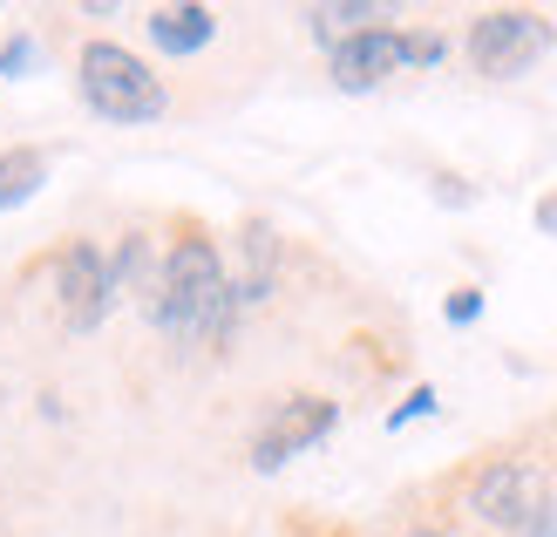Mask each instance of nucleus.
<instances>
[{
  "mask_svg": "<svg viewBox=\"0 0 557 537\" xmlns=\"http://www.w3.org/2000/svg\"><path fill=\"white\" fill-rule=\"evenodd\" d=\"M150 327L177 347H225L238 327V300H232V272L225 252H218L205 232H184L171 252H163L157 293H150Z\"/></svg>",
  "mask_w": 557,
  "mask_h": 537,
  "instance_id": "1",
  "label": "nucleus"
},
{
  "mask_svg": "<svg viewBox=\"0 0 557 537\" xmlns=\"http://www.w3.org/2000/svg\"><path fill=\"white\" fill-rule=\"evenodd\" d=\"M75 89H82V102H89L102 123H123V130L163 123V109H171L163 75L123 41H89L82 48L75 54Z\"/></svg>",
  "mask_w": 557,
  "mask_h": 537,
  "instance_id": "2",
  "label": "nucleus"
},
{
  "mask_svg": "<svg viewBox=\"0 0 557 537\" xmlns=\"http://www.w3.org/2000/svg\"><path fill=\"white\" fill-rule=\"evenodd\" d=\"M442 54H449L442 35H414V27L381 21V27H360V35L333 41L326 48V75H333V89L368 96V89H381V82L401 75V69H435Z\"/></svg>",
  "mask_w": 557,
  "mask_h": 537,
  "instance_id": "3",
  "label": "nucleus"
},
{
  "mask_svg": "<svg viewBox=\"0 0 557 537\" xmlns=\"http://www.w3.org/2000/svg\"><path fill=\"white\" fill-rule=\"evenodd\" d=\"M469 69L490 75V82H517L523 69H537L550 54V21L531 8H490L469 21Z\"/></svg>",
  "mask_w": 557,
  "mask_h": 537,
  "instance_id": "4",
  "label": "nucleus"
},
{
  "mask_svg": "<svg viewBox=\"0 0 557 537\" xmlns=\"http://www.w3.org/2000/svg\"><path fill=\"white\" fill-rule=\"evenodd\" d=\"M48 279H54V306H62V327L69 333H96L116 306V279H109V252L89 245V239H69L62 252L48 259Z\"/></svg>",
  "mask_w": 557,
  "mask_h": 537,
  "instance_id": "5",
  "label": "nucleus"
},
{
  "mask_svg": "<svg viewBox=\"0 0 557 537\" xmlns=\"http://www.w3.org/2000/svg\"><path fill=\"white\" fill-rule=\"evenodd\" d=\"M333 422H341V402H333V394H286V402H272V415L252 436V469L259 476L286 469L293 456H306V449H320L333 436Z\"/></svg>",
  "mask_w": 557,
  "mask_h": 537,
  "instance_id": "6",
  "label": "nucleus"
},
{
  "mask_svg": "<svg viewBox=\"0 0 557 537\" xmlns=\"http://www.w3.org/2000/svg\"><path fill=\"white\" fill-rule=\"evenodd\" d=\"M544 503H550V484H544V463H531V456H496L469 484V517L490 530H517Z\"/></svg>",
  "mask_w": 557,
  "mask_h": 537,
  "instance_id": "7",
  "label": "nucleus"
},
{
  "mask_svg": "<svg viewBox=\"0 0 557 537\" xmlns=\"http://www.w3.org/2000/svg\"><path fill=\"white\" fill-rule=\"evenodd\" d=\"M272 279H278V239H272L265 218H252V224H245V266H238V279H232L238 314H252L259 300H272Z\"/></svg>",
  "mask_w": 557,
  "mask_h": 537,
  "instance_id": "8",
  "label": "nucleus"
},
{
  "mask_svg": "<svg viewBox=\"0 0 557 537\" xmlns=\"http://www.w3.org/2000/svg\"><path fill=\"white\" fill-rule=\"evenodd\" d=\"M211 35H218L211 8H150V41L163 54H198V48H211Z\"/></svg>",
  "mask_w": 557,
  "mask_h": 537,
  "instance_id": "9",
  "label": "nucleus"
},
{
  "mask_svg": "<svg viewBox=\"0 0 557 537\" xmlns=\"http://www.w3.org/2000/svg\"><path fill=\"white\" fill-rule=\"evenodd\" d=\"M157 272H163V259L150 252V239H144V232H123V245L109 252V279H116V300H123V293H136V300L150 306Z\"/></svg>",
  "mask_w": 557,
  "mask_h": 537,
  "instance_id": "10",
  "label": "nucleus"
},
{
  "mask_svg": "<svg viewBox=\"0 0 557 537\" xmlns=\"http://www.w3.org/2000/svg\"><path fill=\"white\" fill-rule=\"evenodd\" d=\"M48 184V150H35V144H14V150H0V211H14V205H27Z\"/></svg>",
  "mask_w": 557,
  "mask_h": 537,
  "instance_id": "11",
  "label": "nucleus"
},
{
  "mask_svg": "<svg viewBox=\"0 0 557 537\" xmlns=\"http://www.w3.org/2000/svg\"><path fill=\"white\" fill-rule=\"evenodd\" d=\"M381 21H387V8H374V0H326V8H306V27H313L326 48L360 35V27H381Z\"/></svg>",
  "mask_w": 557,
  "mask_h": 537,
  "instance_id": "12",
  "label": "nucleus"
},
{
  "mask_svg": "<svg viewBox=\"0 0 557 537\" xmlns=\"http://www.w3.org/2000/svg\"><path fill=\"white\" fill-rule=\"evenodd\" d=\"M442 320H449V327H476L483 320V286H456L449 300H442Z\"/></svg>",
  "mask_w": 557,
  "mask_h": 537,
  "instance_id": "13",
  "label": "nucleus"
},
{
  "mask_svg": "<svg viewBox=\"0 0 557 537\" xmlns=\"http://www.w3.org/2000/svg\"><path fill=\"white\" fill-rule=\"evenodd\" d=\"M35 54H41V48H35V35H14L8 48H0V75H8V82H21L27 69H35Z\"/></svg>",
  "mask_w": 557,
  "mask_h": 537,
  "instance_id": "14",
  "label": "nucleus"
},
{
  "mask_svg": "<svg viewBox=\"0 0 557 537\" xmlns=\"http://www.w3.org/2000/svg\"><path fill=\"white\" fill-rule=\"evenodd\" d=\"M422 415H435V388H414L408 402H401L395 415H387V429H408V422H422Z\"/></svg>",
  "mask_w": 557,
  "mask_h": 537,
  "instance_id": "15",
  "label": "nucleus"
},
{
  "mask_svg": "<svg viewBox=\"0 0 557 537\" xmlns=\"http://www.w3.org/2000/svg\"><path fill=\"white\" fill-rule=\"evenodd\" d=\"M510 537H557V503H544V511H531Z\"/></svg>",
  "mask_w": 557,
  "mask_h": 537,
  "instance_id": "16",
  "label": "nucleus"
},
{
  "mask_svg": "<svg viewBox=\"0 0 557 537\" xmlns=\"http://www.w3.org/2000/svg\"><path fill=\"white\" fill-rule=\"evenodd\" d=\"M435 197H442V205H469L476 191H469L462 178H449V171H442V178H435Z\"/></svg>",
  "mask_w": 557,
  "mask_h": 537,
  "instance_id": "17",
  "label": "nucleus"
},
{
  "mask_svg": "<svg viewBox=\"0 0 557 537\" xmlns=\"http://www.w3.org/2000/svg\"><path fill=\"white\" fill-rule=\"evenodd\" d=\"M537 232H544V239H557V184L537 197Z\"/></svg>",
  "mask_w": 557,
  "mask_h": 537,
  "instance_id": "18",
  "label": "nucleus"
},
{
  "mask_svg": "<svg viewBox=\"0 0 557 537\" xmlns=\"http://www.w3.org/2000/svg\"><path fill=\"white\" fill-rule=\"evenodd\" d=\"M408 537H442V530H408Z\"/></svg>",
  "mask_w": 557,
  "mask_h": 537,
  "instance_id": "19",
  "label": "nucleus"
}]
</instances>
